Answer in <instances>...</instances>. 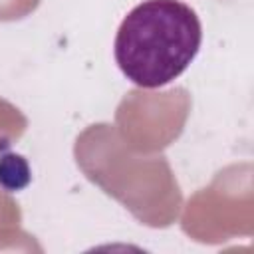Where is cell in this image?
I'll use <instances>...</instances> for the list:
<instances>
[{"instance_id": "cell-1", "label": "cell", "mask_w": 254, "mask_h": 254, "mask_svg": "<svg viewBox=\"0 0 254 254\" xmlns=\"http://www.w3.org/2000/svg\"><path fill=\"white\" fill-rule=\"evenodd\" d=\"M202 28L181 0H143L119 24L113 54L121 73L143 89L177 79L196 58Z\"/></svg>"}, {"instance_id": "cell-2", "label": "cell", "mask_w": 254, "mask_h": 254, "mask_svg": "<svg viewBox=\"0 0 254 254\" xmlns=\"http://www.w3.org/2000/svg\"><path fill=\"white\" fill-rule=\"evenodd\" d=\"M30 183V169L24 157L4 155L0 159V185L6 190H18Z\"/></svg>"}, {"instance_id": "cell-3", "label": "cell", "mask_w": 254, "mask_h": 254, "mask_svg": "<svg viewBox=\"0 0 254 254\" xmlns=\"http://www.w3.org/2000/svg\"><path fill=\"white\" fill-rule=\"evenodd\" d=\"M40 0H0V20L22 18L38 6Z\"/></svg>"}]
</instances>
